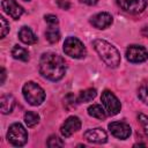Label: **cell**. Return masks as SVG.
I'll return each instance as SVG.
<instances>
[{
  "mask_svg": "<svg viewBox=\"0 0 148 148\" xmlns=\"http://www.w3.org/2000/svg\"><path fill=\"white\" fill-rule=\"evenodd\" d=\"M7 139L13 146L21 147L24 146L25 142L28 141V133L20 123H14L8 128Z\"/></svg>",
  "mask_w": 148,
  "mask_h": 148,
  "instance_id": "5b68a950",
  "label": "cell"
},
{
  "mask_svg": "<svg viewBox=\"0 0 148 148\" xmlns=\"http://www.w3.org/2000/svg\"><path fill=\"white\" fill-rule=\"evenodd\" d=\"M80 128H81V120H80V118L76 117V116H71V117H68V118L65 120V123L61 125L60 132H61L62 136L68 138V136H71L73 133L77 132Z\"/></svg>",
  "mask_w": 148,
  "mask_h": 148,
  "instance_id": "9c48e42d",
  "label": "cell"
},
{
  "mask_svg": "<svg viewBox=\"0 0 148 148\" xmlns=\"http://www.w3.org/2000/svg\"><path fill=\"white\" fill-rule=\"evenodd\" d=\"M24 1H30V0H24Z\"/></svg>",
  "mask_w": 148,
  "mask_h": 148,
  "instance_id": "f1b7e54d",
  "label": "cell"
},
{
  "mask_svg": "<svg viewBox=\"0 0 148 148\" xmlns=\"http://www.w3.org/2000/svg\"><path fill=\"white\" fill-rule=\"evenodd\" d=\"M112 21H113V18H112L111 14H109L106 12H102V13L94 15L90 20V23L97 29H105L112 24Z\"/></svg>",
  "mask_w": 148,
  "mask_h": 148,
  "instance_id": "4fadbf2b",
  "label": "cell"
},
{
  "mask_svg": "<svg viewBox=\"0 0 148 148\" xmlns=\"http://www.w3.org/2000/svg\"><path fill=\"white\" fill-rule=\"evenodd\" d=\"M57 2H58V5H59L62 9H68V8H69V2H68V0H57Z\"/></svg>",
  "mask_w": 148,
  "mask_h": 148,
  "instance_id": "484cf974",
  "label": "cell"
},
{
  "mask_svg": "<svg viewBox=\"0 0 148 148\" xmlns=\"http://www.w3.org/2000/svg\"><path fill=\"white\" fill-rule=\"evenodd\" d=\"M88 114L94 117V118H97V119H105L106 118V111L98 104H92L88 108Z\"/></svg>",
  "mask_w": 148,
  "mask_h": 148,
  "instance_id": "e0dca14e",
  "label": "cell"
},
{
  "mask_svg": "<svg viewBox=\"0 0 148 148\" xmlns=\"http://www.w3.org/2000/svg\"><path fill=\"white\" fill-rule=\"evenodd\" d=\"M57 25L58 24H49V27H47V29L45 31L46 39L50 43H52V44L57 43L60 39V31H59V29H58Z\"/></svg>",
  "mask_w": 148,
  "mask_h": 148,
  "instance_id": "2e32d148",
  "label": "cell"
},
{
  "mask_svg": "<svg viewBox=\"0 0 148 148\" xmlns=\"http://www.w3.org/2000/svg\"><path fill=\"white\" fill-rule=\"evenodd\" d=\"M138 96L145 104L148 105V82H145L140 86L138 90Z\"/></svg>",
  "mask_w": 148,
  "mask_h": 148,
  "instance_id": "44dd1931",
  "label": "cell"
},
{
  "mask_svg": "<svg viewBox=\"0 0 148 148\" xmlns=\"http://www.w3.org/2000/svg\"><path fill=\"white\" fill-rule=\"evenodd\" d=\"M81 2L86 3V5H89V6H92V5H96L98 0H80Z\"/></svg>",
  "mask_w": 148,
  "mask_h": 148,
  "instance_id": "4316f807",
  "label": "cell"
},
{
  "mask_svg": "<svg viewBox=\"0 0 148 148\" xmlns=\"http://www.w3.org/2000/svg\"><path fill=\"white\" fill-rule=\"evenodd\" d=\"M5 79H6V71H5V68H1V81H0V84L5 83Z\"/></svg>",
  "mask_w": 148,
  "mask_h": 148,
  "instance_id": "83f0119b",
  "label": "cell"
},
{
  "mask_svg": "<svg viewBox=\"0 0 148 148\" xmlns=\"http://www.w3.org/2000/svg\"><path fill=\"white\" fill-rule=\"evenodd\" d=\"M117 2L121 9L131 14H139L147 6V0H117Z\"/></svg>",
  "mask_w": 148,
  "mask_h": 148,
  "instance_id": "ba28073f",
  "label": "cell"
},
{
  "mask_svg": "<svg viewBox=\"0 0 148 148\" xmlns=\"http://www.w3.org/2000/svg\"><path fill=\"white\" fill-rule=\"evenodd\" d=\"M24 123L28 127H34L39 123V116L34 111H28L24 114Z\"/></svg>",
  "mask_w": 148,
  "mask_h": 148,
  "instance_id": "ffe728a7",
  "label": "cell"
},
{
  "mask_svg": "<svg viewBox=\"0 0 148 148\" xmlns=\"http://www.w3.org/2000/svg\"><path fill=\"white\" fill-rule=\"evenodd\" d=\"M109 130L111 134L118 139H127L131 135V127L124 121H112L109 124Z\"/></svg>",
  "mask_w": 148,
  "mask_h": 148,
  "instance_id": "30bf717a",
  "label": "cell"
},
{
  "mask_svg": "<svg viewBox=\"0 0 148 148\" xmlns=\"http://www.w3.org/2000/svg\"><path fill=\"white\" fill-rule=\"evenodd\" d=\"M83 138L88 141V142H92V143H105L108 140V134L103 128H90L88 131L84 132Z\"/></svg>",
  "mask_w": 148,
  "mask_h": 148,
  "instance_id": "8fae6325",
  "label": "cell"
},
{
  "mask_svg": "<svg viewBox=\"0 0 148 148\" xmlns=\"http://www.w3.org/2000/svg\"><path fill=\"white\" fill-rule=\"evenodd\" d=\"M12 56H13L14 59H17V60H22V61H28L29 60L28 50L22 47V46H18V45H15L12 49Z\"/></svg>",
  "mask_w": 148,
  "mask_h": 148,
  "instance_id": "ac0fdd59",
  "label": "cell"
},
{
  "mask_svg": "<svg viewBox=\"0 0 148 148\" xmlns=\"http://www.w3.org/2000/svg\"><path fill=\"white\" fill-rule=\"evenodd\" d=\"M92 46L101 57V59L111 68H116L120 64V54L118 50L104 39H95Z\"/></svg>",
  "mask_w": 148,
  "mask_h": 148,
  "instance_id": "7a4b0ae2",
  "label": "cell"
},
{
  "mask_svg": "<svg viewBox=\"0 0 148 148\" xmlns=\"http://www.w3.org/2000/svg\"><path fill=\"white\" fill-rule=\"evenodd\" d=\"M46 145L50 147V148H57V147H62L64 146V141L57 136V135H51L46 142Z\"/></svg>",
  "mask_w": 148,
  "mask_h": 148,
  "instance_id": "7402d4cb",
  "label": "cell"
},
{
  "mask_svg": "<svg viewBox=\"0 0 148 148\" xmlns=\"http://www.w3.org/2000/svg\"><path fill=\"white\" fill-rule=\"evenodd\" d=\"M45 21H46L49 24H58V23H59L58 17H57L56 15H52V14L45 15Z\"/></svg>",
  "mask_w": 148,
  "mask_h": 148,
  "instance_id": "d4e9b609",
  "label": "cell"
},
{
  "mask_svg": "<svg viewBox=\"0 0 148 148\" xmlns=\"http://www.w3.org/2000/svg\"><path fill=\"white\" fill-rule=\"evenodd\" d=\"M0 21H1V38H3L9 32V24L7 23L3 16L0 17Z\"/></svg>",
  "mask_w": 148,
  "mask_h": 148,
  "instance_id": "cb8c5ba5",
  "label": "cell"
},
{
  "mask_svg": "<svg viewBox=\"0 0 148 148\" xmlns=\"http://www.w3.org/2000/svg\"><path fill=\"white\" fill-rule=\"evenodd\" d=\"M18 38L22 43L24 44H28V45H31V44H35L37 43V37L36 35L32 32V30L29 28V27H22L18 31Z\"/></svg>",
  "mask_w": 148,
  "mask_h": 148,
  "instance_id": "5bb4252c",
  "label": "cell"
},
{
  "mask_svg": "<svg viewBox=\"0 0 148 148\" xmlns=\"http://www.w3.org/2000/svg\"><path fill=\"white\" fill-rule=\"evenodd\" d=\"M66 62L57 53L46 52L40 57L39 72L50 81H59L66 74Z\"/></svg>",
  "mask_w": 148,
  "mask_h": 148,
  "instance_id": "6da1fadb",
  "label": "cell"
},
{
  "mask_svg": "<svg viewBox=\"0 0 148 148\" xmlns=\"http://www.w3.org/2000/svg\"><path fill=\"white\" fill-rule=\"evenodd\" d=\"M0 105H1V112L3 114L10 113L15 106V98L10 94L2 95L0 98Z\"/></svg>",
  "mask_w": 148,
  "mask_h": 148,
  "instance_id": "9a60e30c",
  "label": "cell"
},
{
  "mask_svg": "<svg viewBox=\"0 0 148 148\" xmlns=\"http://www.w3.org/2000/svg\"><path fill=\"white\" fill-rule=\"evenodd\" d=\"M22 92H23V96H24L25 101L30 105H34V106L40 105L45 99L44 89L40 86H38L37 83L32 82V81H29L23 86Z\"/></svg>",
  "mask_w": 148,
  "mask_h": 148,
  "instance_id": "3957f363",
  "label": "cell"
},
{
  "mask_svg": "<svg viewBox=\"0 0 148 148\" xmlns=\"http://www.w3.org/2000/svg\"><path fill=\"white\" fill-rule=\"evenodd\" d=\"M64 52L75 59L84 58L87 54V50L83 43L76 37H67L64 42Z\"/></svg>",
  "mask_w": 148,
  "mask_h": 148,
  "instance_id": "277c9868",
  "label": "cell"
},
{
  "mask_svg": "<svg viewBox=\"0 0 148 148\" xmlns=\"http://www.w3.org/2000/svg\"><path fill=\"white\" fill-rule=\"evenodd\" d=\"M126 58L130 62L133 64L143 62L148 58V52L141 45H131L126 50Z\"/></svg>",
  "mask_w": 148,
  "mask_h": 148,
  "instance_id": "52a82bcc",
  "label": "cell"
},
{
  "mask_svg": "<svg viewBox=\"0 0 148 148\" xmlns=\"http://www.w3.org/2000/svg\"><path fill=\"white\" fill-rule=\"evenodd\" d=\"M1 7L5 13L12 16L14 20H18L23 14V8L15 0H2Z\"/></svg>",
  "mask_w": 148,
  "mask_h": 148,
  "instance_id": "7c38bea8",
  "label": "cell"
},
{
  "mask_svg": "<svg viewBox=\"0 0 148 148\" xmlns=\"http://www.w3.org/2000/svg\"><path fill=\"white\" fill-rule=\"evenodd\" d=\"M138 120H139L141 127L143 128L145 133H146L147 136H148V117H147L146 114H143V113H139V114H138Z\"/></svg>",
  "mask_w": 148,
  "mask_h": 148,
  "instance_id": "603a6c76",
  "label": "cell"
},
{
  "mask_svg": "<svg viewBox=\"0 0 148 148\" xmlns=\"http://www.w3.org/2000/svg\"><path fill=\"white\" fill-rule=\"evenodd\" d=\"M96 97V89L94 88H89L86 89L83 91L80 92V95L77 96V103H86V102H90Z\"/></svg>",
  "mask_w": 148,
  "mask_h": 148,
  "instance_id": "d6986e66",
  "label": "cell"
},
{
  "mask_svg": "<svg viewBox=\"0 0 148 148\" xmlns=\"http://www.w3.org/2000/svg\"><path fill=\"white\" fill-rule=\"evenodd\" d=\"M101 101H102V104L104 105V109L109 116H116L117 113H119L121 105H120L119 99L116 97V95L112 91L104 90L102 92Z\"/></svg>",
  "mask_w": 148,
  "mask_h": 148,
  "instance_id": "8992f818",
  "label": "cell"
}]
</instances>
